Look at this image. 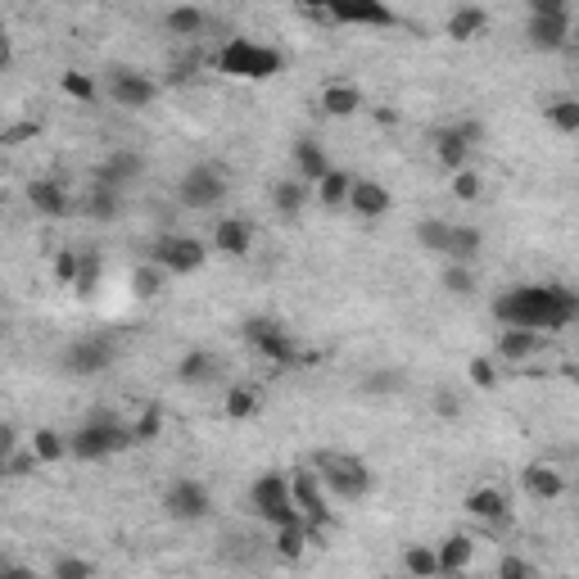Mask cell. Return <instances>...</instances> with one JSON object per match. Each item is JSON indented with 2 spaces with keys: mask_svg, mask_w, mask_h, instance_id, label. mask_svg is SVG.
I'll return each mask as SVG.
<instances>
[{
  "mask_svg": "<svg viewBox=\"0 0 579 579\" xmlns=\"http://www.w3.org/2000/svg\"><path fill=\"white\" fill-rule=\"evenodd\" d=\"M579 313V299L570 295L566 285H516L507 295H498L494 317L503 326H516V331H561L570 326Z\"/></svg>",
  "mask_w": 579,
  "mask_h": 579,
  "instance_id": "cell-1",
  "label": "cell"
},
{
  "mask_svg": "<svg viewBox=\"0 0 579 579\" xmlns=\"http://www.w3.org/2000/svg\"><path fill=\"white\" fill-rule=\"evenodd\" d=\"M218 73L222 77H236V82H267V77L281 73V50L276 46H263V41L254 37H231L227 46L218 50Z\"/></svg>",
  "mask_w": 579,
  "mask_h": 579,
  "instance_id": "cell-2",
  "label": "cell"
},
{
  "mask_svg": "<svg viewBox=\"0 0 579 579\" xmlns=\"http://www.w3.org/2000/svg\"><path fill=\"white\" fill-rule=\"evenodd\" d=\"M136 435L132 426H123V421L114 417V412H95L86 426H77L73 435H68V453L82 457V462H100V457H114L123 453V448H132Z\"/></svg>",
  "mask_w": 579,
  "mask_h": 579,
  "instance_id": "cell-3",
  "label": "cell"
},
{
  "mask_svg": "<svg viewBox=\"0 0 579 579\" xmlns=\"http://www.w3.org/2000/svg\"><path fill=\"white\" fill-rule=\"evenodd\" d=\"M317 480H322L326 494L344 498V503H358L371 494V471L362 457L353 453H317Z\"/></svg>",
  "mask_w": 579,
  "mask_h": 579,
  "instance_id": "cell-4",
  "label": "cell"
},
{
  "mask_svg": "<svg viewBox=\"0 0 579 579\" xmlns=\"http://www.w3.org/2000/svg\"><path fill=\"white\" fill-rule=\"evenodd\" d=\"M249 507H254L272 530L304 521V516L295 512V503H290V475H285V471H263V475H258L254 489H249Z\"/></svg>",
  "mask_w": 579,
  "mask_h": 579,
  "instance_id": "cell-5",
  "label": "cell"
},
{
  "mask_svg": "<svg viewBox=\"0 0 579 579\" xmlns=\"http://www.w3.org/2000/svg\"><path fill=\"white\" fill-rule=\"evenodd\" d=\"M227 200V168L222 163H195L190 172H181L177 181V204L181 209H218Z\"/></svg>",
  "mask_w": 579,
  "mask_h": 579,
  "instance_id": "cell-6",
  "label": "cell"
},
{
  "mask_svg": "<svg viewBox=\"0 0 579 579\" xmlns=\"http://www.w3.org/2000/svg\"><path fill=\"white\" fill-rule=\"evenodd\" d=\"M570 5L566 0H530V23H525V37L534 50H566L570 41Z\"/></svg>",
  "mask_w": 579,
  "mask_h": 579,
  "instance_id": "cell-7",
  "label": "cell"
},
{
  "mask_svg": "<svg viewBox=\"0 0 579 579\" xmlns=\"http://www.w3.org/2000/svg\"><path fill=\"white\" fill-rule=\"evenodd\" d=\"M150 263L159 267V272L190 276V272H200V267L209 263V249H204L195 236H177V231H168V236H159L150 245Z\"/></svg>",
  "mask_w": 579,
  "mask_h": 579,
  "instance_id": "cell-8",
  "label": "cell"
},
{
  "mask_svg": "<svg viewBox=\"0 0 579 579\" xmlns=\"http://www.w3.org/2000/svg\"><path fill=\"white\" fill-rule=\"evenodd\" d=\"M209 512H213V498L200 480L181 475V480H172V485L163 489V516H168V521L195 525V521H209Z\"/></svg>",
  "mask_w": 579,
  "mask_h": 579,
  "instance_id": "cell-9",
  "label": "cell"
},
{
  "mask_svg": "<svg viewBox=\"0 0 579 579\" xmlns=\"http://www.w3.org/2000/svg\"><path fill=\"white\" fill-rule=\"evenodd\" d=\"M245 344L254 353H263L267 362H276V367H295L299 362V349H295V340L285 335V326H276L272 317H249L245 322Z\"/></svg>",
  "mask_w": 579,
  "mask_h": 579,
  "instance_id": "cell-10",
  "label": "cell"
},
{
  "mask_svg": "<svg viewBox=\"0 0 579 579\" xmlns=\"http://www.w3.org/2000/svg\"><path fill=\"white\" fill-rule=\"evenodd\" d=\"M114 353H118V344L109 340V335H82V340H73L64 349V371L68 376H100V371H109V362H114Z\"/></svg>",
  "mask_w": 579,
  "mask_h": 579,
  "instance_id": "cell-11",
  "label": "cell"
},
{
  "mask_svg": "<svg viewBox=\"0 0 579 579\" xmlns=\"http://www.w3.org/2000/svg\"><path fill=\"white\" fill-rule=\"evenodd\" d=\"M290 503H295V512L304 516L308 530H326V525H331V507H326L322 480H317L308 466L290 471Z\"/></svg>",
  "mask_w": 579,
  "mask_h": 579,
  "instance_id": "cell-12",
  "label": "cell"
},
{
  "mask_svg": "<svg viewBox=\"0 0 579 579\" xmlns=\"http://www.w3.org/2000/svg\"><path fill=\"white\" fill-rule=\"evenodd\" d=\"M322 19L326 23H353V28H394L399 14L380 0H331L322 5Z\"/></svg>",
  "mask_w": 579,
  "mask_h": 579,
  "instance_id": "cell-13",
  "label": "cell"
},
{
  "mask_svg": "<svg viewBox=\"0 0 579 579\" xmlns=\"http://www.w3.org/2000/svg\"><path fill=\"white\" fill-rule=\"evenodd\" d=\"M485 136V127L480 123H457V127H439L430 141H435V159L444 163V168L453 172H466V163H471V150L475 141Z\"/></svg>",
  "mask_w": 579,
  "mask_h": 579,
  "instance_id": "cell-14",
  "label": "cell"
},
{
  "mask_svg": "<svg viewBox=\"0 0 579 579\" xmlns=\"http://www.w3.org/2000/svg\"><path fill=\"white\" fill-rule=\"evenodd\" d=\"M109 100L118 109H150L159 100V82L136 68H109Z\"/></svg>",
  "mask_w": 579,
  "mask_h": 579,
  "instance_id": "cell-15",
  "label": "cell"
},
{
  "mask_svg": "<svg viewBox=\"0 0 579 579\" xmlns=\"http://www.w3.org/2000/svg\"><path fill=\"white\" fill-rule=\"evenodd\" d=\"M141 177H145V159L136 150H109V159L95 168V186L105 190H123Z\"/></svg>",
  "mask_w": 579,
  "mask_h": 579,
  "instance_id": "cell-16",
  "label": "cell"
},
{
  "mask_svg": "<svg viewBox=\"0 0 579 579\" xmlns=\"http://www.w3.org/2000/svg\"><path fill=\"white\" fill-rule=\"evenodd\" d=\"M349 204L353 213H358V218H385V213H390V190L380 186V181H371V177H353V186H349Z\"/></svg>",
  "mask_w": 579,
  "mask_h": 579,
  "instance_id": "cell-17",
  "label": "cell"
},
{
  "mask_svg": "<svg viewBox=\"0 0 579 579\" xmlns=\"http://www.w3.org/2000/svg\"><path fill=\"white\" fill-rule=\"evenodd\" d=\"M213 249L227 258H245L249 249H254V227H249L245 218H218V227H213Z\"/></svg>",
  "mask_w": 579,
  "mask_h": 579,
  "instance_id": "cell-18",
  "label": "cell"
},
{
  "mask_svg": "<svg viewBox=\"0 0 579 579\" xmlns=\"http://www.w3.org/2000/svg\"><path fill=\"white\" fill-rule=\"evenodd\" d=\"M28 204L37 213H46V218H64L68 209H73V200H68V190L59 186L55 177H37L28 181Z\"/></svg>",
  "mask_w": 579,
  "mask_h": 579,
  "instance_id": "cell-19",
  "label": "cell"
},
{
  "mask_svg": "<svg viewBox=\"0 0 579 579\" xmlns=\"http://www.w3.org/2000/svg\"><path fill=\"white\" fill-rule=\"evenodd\" d=\"M521 485H525V494L543 498V503H552V498L566 494V480H561V471H552V466H543V462L525 466V471H521Z\"/></svg>",
  "mask_w": 579,
  "mask_h": 579,
  "instance_id": "cell-20",
  "label": "cell"
},
{
  "mask_svg": "<svg viewBox=\"0 0 579 579\" xmlns=\"http://www.w3.org/2000/svg\"><path fill=\"white\" fill-rule=\"evenodd\" d=\"M362 109V91L353 82H331L322 91V114L326 118H353Z\"/></svg>",
  "mask_w": 579,
  "mask_h": 579,
  "instance_id": "cell-21",
  "label": "cell"
},
{
  "mask_svg": "<svg viewBox=\"0 0 579 579\" xmlns=\"http://www.w3.org/2000/svg\"><path fill=\"white\" fill-rule=\"evenodd\" d=\"M480 249H485V236H480V227H453V231H448L444 258H448V263H457V267H471Z\"/></svg>",
  "mask_w": 579,
  "mask_h": 579,
  "instance_id": "cell-22",
  "label": "cell"
},
{
  "mask_svg": "<svg viewBox=\"0 0 579 579\" xmlns=\"http://www.w3.org/2000/svg\"><path fill=\"white\" fill-rule=\"evenodd\" d=\"M435 557H439V575H462L475 557V543L466 534H453V539H444L435 548Z\"/></svg>",
  "mask_w": 579,
  "mask_h": 579,
  "instance_id": "cell-23",
  "label": "cell"
},
{
  "mask_svg": "<svg viewBox=\"0 0 579 579\" xmlns=\"http://www.w3.org/2000/svg\"><path fill=\"white\" fill-rule=\"evenodd\" d=\"M308 195H313V186H304L299 177H285V181H276L272 204H276V213H281V218H299V213H304V204H308Z\"/></svg>",
  "mask_w": 579,
  "mask_h": 579,
  "instance_id": "cell-24",
  "label": "cell"
},
{
  "mask_svg": "<svg viewBox=\"0 0 579 579\" xmlns=\"http://www.w3.org/2000/svg\"><path fill=\"white\" fill-rule=\"evenodd\" d=\"M543 349V335L534 331H516V326H503V335H498V358L503 362H521L530 358V353Z\"/></svg>",
  "mask_w": 579,
  "mask_h": 579,
  "instance_id": "cell-25",
  "label": "cell"
},
{
  "mask_svg": "<svg viewBox=\"0 0 579 579\" xmlns=\"http://www.w3.org/2000/svg\"><path fill=\"white\" fill-rule=\"evenodd\" d=\"M218 358L213 353H204V349H195V353H186V358L177 362V380L181 385H209V380H218Z\"/></svg>",
  "mask_w": 579,
  "mask_h": 579,
  "instance_id": "cell-26",
  "label": "cell"
},
{
  "mask_svg": "<svg viewBox=\"0 0 579 579\" xmlns=\"http://www.w3.org/2000/svg\"><path fill=\"white\" fill-rule=\"evenodd\" d=\"M295 168H299V181L313 186V181H322L331 172V163H326V150L317 141H295Z\"/></svg>",
  "mask_w": 579,
  "mask_h": 579,
  "instance_id": "cell-27",
  "label": "cell"
},
{
  "mask_svg": "<svg viewBox=\"0 0 579 579\" xmlns=\"http://www.w3.org/2000/svg\"><path fill=\"white\" fill-rule=\"evenodd\" d=\"M466 512H471L475 521L503 525V521H507V498H503V489H475V494L466 498Z\"/></svg>",
  "mask_w": 579,
  "mask_h": 579,
  "instance_id": "cell-28",
  "label": "cell"
},
{
  "mask_svg": "<svg viewBox=\"0 0 579 579\" xmlns=\"http://www.w3.org/2000/svg\"><path fill=\"white\" fill-rule=\"evenodd\" d=\"M485 23H489V14L480 10V5H457V10L448 14V37H453V41H471V37H480V32H485Z\"/></svg>",
  "mask_w": 579,
  "mask_h": 579,
  "instance_id": "cell-29",
  "label": "cell"
},
{
  "mask_svg": "<svg viewBox=\"0 0 579 579\" xmlns=\"http://www.w3.org/2000/svg\"><path fill=\"white\" fill-rule=\"evenodd\" d=\"M163 23H168L172 37H200L204 23H209V14H204L200 5H172V10L163 14Z\"/></svg>",
  "mask_w": 579,
  "mask_h": 579,
  "instance_id": "cell-30",
  "label": "cell"
},
{
  "mask_svg": "<svg viewBox=\"0 0 579 579\" xmlns=\"http://www.w3.org/2000/svg\"><path fill=\"white\" fill-rule=\"evenodd\" d=\"M349 186H353L349 172H340V168L326 172V177L317 181V200H322V209H340V204L349 200Z\"/></svg>",
  "mask_w": 579,
  "mask_h": 579,
  "instance_id": "cell-31",
  "label": "cell"
},
{
  "mask_svg": "<svg viewBox=\"0 0 579 579\" xmlns=\"http://www.w3.org/2000/svg\"><path fill=\"white\" fill-rule=\"evenodd\" d=\"M304 548H308V525L304 521L281 525V530H276V557H281V561H299V557H304Z\"/></svg>",
  "mask_w": 579,
  "mask_h": 579,
  "instance_id": "cell-32",
  "label": "cell"
},
{
  "mask_svg": "<svg viewBox=\"0 0 579 579\" xmlns=\"http://www.w3.org/2000/svg\"><path fill=\"white\" fill-rule=\"evenodd\" d=\"M448 231H453V222H444V218H421V222H417V245L426 249V254H444V249H448Z\"/></svg>",
  "mask_w": 579,
  "mask_h": 579,
  "instance_id": "cell-33",
  "label": "cell"
},
{
  "mask_svg": "<svg viewBox=\"0 0 579 579\" xmlns=\"http://www.w3.org/2000/svg\"><path fill=\"white\" fill-rule=\"evenodd\" d=\"M403 371H371L367 380H362V394L367 399H394V394H403Z\"/></svg>",
  "mask_w": 579,
  "mask_h": 579,
  "instance_id": "cell-34",
  "label": "cell"
},
{
  "mask_svg": "<svg viewBox=\"0 0 579 579\" xmlns=\"http://www.w3.org/2000/svg\"><path fill=\"white\" fill-rule=\"evenodd\" d=\"M403 566H408L412 579H435L439 575V557H435V548H426V543H412V548L403 552Z\"/></svg>",
  "mask_w": 579,
  "mask_h": 579,
  "instance_id": "cell-35",
  "label": "cell"
},
{
  "mask_svg": "<svg viewBox=\"0 0 579 579\" xmlns=\"http://www.w3.org/2000/svg\"><path fill=\"white\" fill-rule=\"evenodd\" d=\"M86 213H91L95 222H114L118 213H123V204H118V190L91 186V195H86Z\"/></svg>",
  "mask_w": 579,
  "mask_h": 579,
  "instance_id": "cell-36",
  "label": "cell"
},
{
  "mask_svg": "<svg viewBox=\"0 0 579 579\" xmlns=\"http://www.w3.org/2000/svg\"><path fill=\"white\" fill-rule=\"evenodd\" d=\"M548 118H552V127H557L561 136H575L579 132V100H575V95H561V100H552Z\"/></svg>",
  "mask_w": 579,
  "mask_h": 579,
  "instance_id": "cell-37",
  "label": "cell"
},
{
  "mask_svg": "<svg viewBox=\"0 0 579 579\" xmlns=\"http://www.w3.org/2000/svg\"><path fill=\"white\" fill-rule=\"evenodd\" d=\"M64 453H68V439L59 435V430H37V435H32V457H37V462H59Z\"/></svg>",
  "mask_w": 579,
  "mask_h": 579,
  "instance_id": "cell-38",
  "label": "cell"
},
{
  "mask_svg": "<svg viewBox=\"0 0 579 579\" xmlns=\"http://www.w3.org/2000/svg\"><path fill=\"white\" fill-rule=\"evenodd\" d=\"M475 285H480V281H475L471 267L448 263V272H444V290H448V295H453V299H471V295H475Z\"/></svg>",
  "mask_w": 579,
  "mask_h": 579,
  "instance_id": "cell-39",
  "label": "cell"
},
{
  "mask_svg": "<svg viewBox=\"0 0 579 579\" xmlns=\"http://www.w3.org/2000/svg\"><path fill=\"white\" fill-rule=\"evenodd\" d=\"M258 412V390H245V385H236V390L227 394V417L231 421H249Z\"/></svg>",
  "mask_w": 579,
  "mask_h": 579,
  "instance_id": "cell-40",
  "label": "cell"
},
{
  "mask_svg": "<svg viewBox=\"0 0 579 579\" xmlns=\"http://www.w3.org/2000/svg\"><path fill=\"white\" fill-rule=\"evenodd\" d=\"M159 285H163V272H159V267H136V276H132V290H136V295H141V299H150V295H159Z\"/></svg>",
  "mask_w": 579,
  "mask_h": 579,
  "instance_id": "cell-41",
  "label": "cell"
},
{
  "mask_svg": "<svg viewBox=\"0 0 579 579\" xmlns=\"http://www.w3.org/2000/svg\"><path fill=\"white\" fill-rule=\"evenodd\" d=\"M95 566L86 557H59L55 561V579H91Z\"/></svg>",
  "mask_w": 579,
  "mask_h": 579,
  "instance_id": "cell-42",
  "label": "cell"
},
{
  "mask_svg": "<svg viewBox=\"0 0 579 579\" xmlns=\"http://www.w3.org/2000/svg\"><path fill=\"white\" fill-rule=\"evenodd\" d=\"M59 86H64V95H73V100H95V82L86 73H64Z\"/></svg>",
  "mask_w": 579,
  "mask_h": 579,
  "instance_id": "cell-43",
  "label": "cell"
},
{
  "mask_svg": "<svg viewBox=\"0 0 579 579\" xmlns=\"http://www.w3.org/2000/svg\"><path fill=\"white\" fill-rule=\"evenodd\" d=\"M471 380L480 385V390H494V380H498L494 358H475V362H471Z\"/></svg>",
  "mask_w": 579,
  "mask_h": 579,
  "instance_id": "cell-44",
  "label": "cell"
},
{
  "mask_svg": "<svg viewBox=\"0 0 579 579\" xmlns=\"http://www.w3.org/2000/svg\"><path fill=\"white\" fill-rule=\"evenodd\" d=\"M453 195L457 200H475L480 195V177L475 172H453Z\"/></svg>",
  "mask_w": 579,
  "mask_h": 579,
  "instance_id": "cell-45",
  "label": "cell"
},
{
  "mask_svg": "<svg viewBox=\"0 0 579 579\" xmlns=\"http://www.w3.org/2000/svg\"><path fill=\"white\" fill-rule=\"evenodd\" d=\"M159 426H163V417H159V412H145V417L141 421H136V426H132V435H136V444H141V439H159Z\"/></svg>",
  "mask_w": 579,
  "mask_h": 579,
  "instance_id": "cell-46",
  "label": "cell"
},
{
  "mask_svg": "<svg viewBox=\"0 0 579 579\" xmlns=\"http://www.w3.org/2000/svg\"><path fill=\"white\" fill-rule=\"evenodd\" d=\"M498 579H534V570L525 566L521 557H503V566H498Z\"/></svg>",
  "mask_w": 579,
  "mask_h": 579,
  "instance_id": "cell-47",
  "label": "cell"
},
{
  "mask_svg": "<svg viewBox=\"0 0 579 579\" xmlns=\"http://www.w3.org/2000/svg\"><path fill=\"white\" fill-rule=\"evenodd\" d=\"M435 412H439V417H457V412H462V403H457L453 390H439L435 394Z\"/></svg>",
  "mask_w": 579,
  "mask_h": 579,
  "instance_id": "cell-48",
  "label": "cell"
},
{
  "mask_svg": "<svg viewBox=\"0 0 579 579\" xmlns=\"http://www.w3.org/2000/svg\"><path fill=\"white\" fill-rule=\"evenodd\" d=\"M77 267H82V258H77V254H59L55 276H59V281H77Z\"/></svg>",
  "mask_w": 579,
  "mask_h": 579,
  "instance_id": "cell-49",
  "label": "cell"
},
{
  "mask_svg": "<svg viewBox=\"0 0 579 579\" xmlns=\"http://www.w3.org/2000/svg\"><path fill=\"white\" fill-rule=\"evenodd\" d=\"M14 448H19V435H14V426H0V466L14 457Z\"/></svg>",
  "mask_w": 579,
  "mask_h": 579,
  "instance_id": "cell-50",
  "label": "cell"
},
{
  "mask_svg": "<svg viewBox=\"0 0 579 579\" xmlns=\"http://www.w3.org/2000/svg\"><path fill=\"white\" fill-rule=\"evenodd\" d=\"M0 579H37V575L23 570V566H0Z\"/></svg>",
  "mask_w": 579,
  "mask_h": 579,
  "instance_id": "cell-51",
  "label": "cell"
},
{
  "mask_svg": "<svg viewBox=\"0 0 579 579\" xmlns=\"http://www.w3.org/2000/svg\"><path fill=\"white\" fill-rule=\"evenodd\" d=\"M10 59H14V46H10V37L0 32V68H10Z\"/></svg>",
  "mask_w": 579,
  "mask_h": 579,
  "instance_id": "cell-52",
  "label": "cell"
},
{
  "mask_svg": "<svg viewBox=\"0 0 579 579\" xmlns=\"http://www.w3.org/2000/svg\"><path fill=\"white\" fill-rule=\"evenodd\" d=\"M0 313H5V308H0Z\"/></svg>",
  "mask_w": 579,
  "mask_h": 579,
  "instance_id": "cell-53",
  "label": "cell"
}]
</instances>
